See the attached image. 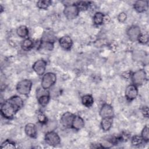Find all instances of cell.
I'll list each match as a JSON object with an SVG mask.
<instances>
[{
	"instance_id": "cell-1",
	"label": "cell",
	"mask_w": 149,
	"mask_h": 149,
	"mask_svg": "<svg viewBox=\"0 0 149 149\" xmlns=\"http://www.w3.org/2000/svg\"><path fill=\"white\" fill-rule=\"evenodd\" d=\"M23 105L22 98L18 95H13L1 104V113L6 119H10Z\"/></svg>"
},
{
	"instance_id": "cell-2",
	"label": "cell",
	"mask_w": 149,
	"mask_h": 149,
	"mask_svg": "<svg viewBox=\"0 0 149 149\" xmlns=\"http://www.w3.org/2000/svg\"><path fill=\"white\" fill-rule=\"evenodd\" d=\"M32 81L29 79H23L19 81L16 85V90L21 95H28L31 90Z\"/></svg>"
},
{
	"instance_id": "cell-3",
	"label": "cell",
	"mask_w": 149,
	"mask_h": 149,
	"mask_svg": "<svg viewBox=\"0 0 149 149\" xmlns=\"http://www.w3.org/2000/svg\"><path fill=\"white\" fill-rule=\"evenodd\" d=\"M56 81V76L54 73L47 72L44 73L41 80V87L44 90L51 88Z\"/></svg>"
},
{
	"instance_id": "cell-4",
	"label": "cell",
	"mask_w": 149,
	"mask_h": 149,
	"mask_svg": "<svg viewBox=\"0 0 149 149\" xmlns=\"http://www.w3.org/2000/svg\"><path fill=\"white\" fill-rule=\"evenodd\" d=\"M80 10L76 4L66 5L63 9V14L69 20H72L77 17L79 14Z\"/></svg>"
},
{
	"instance_id": "cell-5",
	"label": "cell",
	"mask_w": 149,
	"mask_h": 149,
	"mask_svg": "<svg viewBox=\"0 0 149 149\" xmlns=\"http://www.w3.org/2000/svg\"><path fill=\"white\" fill-rule=\"evenodd\" d=\"M131 78L133 84L135 86L142 85L147 79L146 72L144 69H139L132 73Z\"/></svg>"
},
{
	"instance_id": "cell-6",
	"label": "cell",
	"mask_w": 149,
	"mask_h": 149,
	"mask_svg": "<svg viewBox=\"0 0 149 149\" xmlns=\"http://www.w3.org/2000/svg\"><path fill=\"white\" fill-rule=\"evenodd\" d=\"M44 140L47 144L51 146H56L61 143V139L58 134L53 130L48 131L46 133Z\"/></svg>"
},
{
	"instance_id": "cell-7",
	"label": "cell",
	"mask_w": 149,
	"mask_h": 149,
	"mask_svg": "<svg viewBox=\"0 0 149 149\" xmlns=\"http://www.w3.org/2000/svg\"><path fill=\"white\" fill-rule=\"evenodd\" d=\"M47 67V62L44 59H39L36 61L32 66L33 70L38 76L44 74Z\"/></svg>"
},
{
	"instance_id": "cell-8",
	"label": "cell",
	"mask_w": 149,
	"mask_h": 149,
	"mask_svg": "<svg viewBox=\"0 0 149 149\" xmlns=\"http://www.w3.org/2000/svg\"><path fill=\"white\" fill-rule=\"evenodd\" d=\"M125 97L128 101H132L138 95V89L136 86L133 84L128 85L125 92Z\"/></svg>"
},
{
	"instance_id": "cell-9",
	"label": "cell",
	"mask_w": 149,
	"mask_h": 149,
	"mask_svg": "<svg viewBox=\"0 0 149 149\" xmlns=\"http://www.w3.org/2000/svg\"><path fill=\"white\" fill-rule=\"evenodd\" d=\"M100 115L102 118H113L114 116V111L113 107L109 104H104L100 109Z\"/></svg>"
},
{
	"instance_id": "cell-10",
	"label": "cell",
	"mask_w": 149,
	"mask_h": 149,
	"mask_svg": "<svg viewBox=\"0 0 149 149\" xmlns=\"http://www.w3.org/2000/svg\"><path fill=\"white\" fill-rule=\"evenodd\" d=\"M141 33L140 29L137 26H132L127 30V35L132 41H137L138 37Z\"/></svg>"
},
{
	"instance_id": "cell-11",
	"label": "cell",
	"mask_w": 149,
	"mask_h": 149,
	"mask_svg": "<svg viewBox=\"0 0 149 149\" xmlns=\"http://www.w3.org/2000/svg\"><path fill=\"white\" fill-rule=\"evenodd\" d=\"M74 116L75 115L70 112H65L61 118V122L62 125L65 127H72Z\"/></svg>"
},
{
	"instance_id": "cell-12",
	"label": "cell",
	"mask_w": 149,
	"mask_h": 149,
	"mask_svg": "<svg viewBox=\"0 0 149 149\" xmlns=\"http://www.w3.org/2000/svg\"><path fill=\"white\" fill-rule=\"evenodd\" d=\"M59 44L63 49L69 50L73 45V41L70 36H64L59 38Z\"/></svg>"
},
{
	"instance_id": "cell-13",
	"label": "cell",
	"mask_w": 149,
	"mask_h": 149,
	"mask_svg": "<svg viewBox=\"0 0 149 149\" xmlns=\"http://www.w3.org/2000/svg\"><path fill=\"white\" fill-rule=\"evenodd\" d=\"M148 2L147 1H137L133 5L134 9L138 13H143L148 9Z\"/></svg>"
},
{
	"instance_id": "cell-14",
	"label": "cell",
	"mask_w": 149,
	"mask_h": 149,
	"mask_svg": "<svg viewBox=\"0 0 149 149\" xmlns=\"http://www.w3.org/2000/svg\"><path fill=\"white\" fill-rule=\"evenodd\" d=\"M147 58L146 52L143 50H135L132 53V58L136 62H144Z\"/></svg>"
},
{
	"instance_id": "cell-15",
	"label": "cell",
	"mask_w": 149,
	"mask_h": 149,
	"mask_svg": "<svg viewBox=\"0 0 149 149\" xmlns=\"http://www.w3.org/2000/svg\"><path fill=\"white\" fill-rule=\"evenodd\" d=\"M24 132L27 136L31 138H35L37 133L36 126L32 123H27L25 126Z\"/></svg>"
},
{
	"instance_id": "cell-16",
	"label": "cell",
	"mask_w": 149,
	"mask_h": 149,
	"mask_svg": "<svg viewBox=\"0 0 149 149\" xmlns=\"http://www.w3.org/2000/svg\"><path fill=\"white\" fill-rule=\"evenodd\" d=\"M84 126V121L83 119L80 116H74L72 127L76 130H79L81 129Z\"/></svg>"
},
{
	"instance_id": "cell-17",
	"label": "cell",
	"mask_w": 149,
	"mask_h": 149,
	"mask_svg": "<svg viewBox=\"0 0 149 149\" xmlns=\"http://www.w3.org/2000/svg\"><path fill=\"white\" fill-rule=\"evenodd\" d=\"M113 123V118H102L101 122V127L102 130L107 132L111 128Z\"/></svg>"
},
{
	"instance_id": "cell-18",
	"label": "cell",
	"mask_w": 149,
	"mask_h": 149,
	"mask_svg": "<svg viewBox=\"0 0 149 149\" xmlns=\"http://www.w3.org/2000/svg\"><path fill=\"white\" fill-rule=\"evenodd\" d=\"M48 93V92L45 91V92L42 94L37 95L38 102L39 104L42 107H45L49 101L50 96Z\"/></svg>"
},
{
	"instance_id": "cell-19",
	"label": "cell",
	"mask_w": 149,
	"mask_h": 149,
	"mask_svg": "<svg viewBox=\"0 0 149 149\" xmlns=\"http://www.w3.org/2000/svg\"><path fill=\"white\" fill-rule=\"evenodd\" d=\"M39 48L45 51H52L54 49V42L48 41H41L39 44Z\"/></svg>"
},
{
	"instance_id": "cell-20",
	"label": "cell",
	"mask_w": 149,
	"mask_h": 149,
	"mask_svg": "<svg viewBox=\"0 0 149 149\" xmlns=\"http://www.w3.org/2000/svg\"><path fill=\"white\" fill-rule=\"evenodd\" d=\"M81 103L84 106L87 108L90 107L93 105L94 103L93 97L90 94L84 95L81 97Z\"/></svg>"
},
{
	"instance_id": "cell-21",
	"label": "cell",
	"mask_w": 149,
	"mask_h": 149,
	"mask_svg": "<svg viewBox=\"0 0 149 149\" xmlns=\"http://www.w3.org/2000/svg\"><path fill=\"white\" fill-rule=\"evenodd\" d=\"M104 15L100 12H97L95 13L93 16V22L94 24L96 26H100L104 23Z\"/></svg>"
},
{
	"instance_id": "cell-22",
	"label": "cell",
	"mask_w": 149,
	"mask_h": 149,
	"mask_svg": "<svg viewBox=\"0 0 149 149\" xmlns=\"http://www.w3.org/2000/svg\"><path fill=\"white\" fill-rule=\"evenodd\" d=\"M29 29L28 28L22 25L17 27L16 29V33L17 36L21 38H25L29 35Z\"/></svg>"
},
{
	"instance_id": "cell-23",
	"label": "cell",
	"mask_w": 149,
	"mask_h": 149,
	"mask_svg": "<svg viewBox=\"0 0 149 149\" xmlns=\"http://www.w3.org/2000/svg\"><path fill=\"white\" fill-rule=\"evenodd\" d=\"M34 46V42L30 38H26L22 42V48L24 51H29Z\"/></svg>"
},
{
	"instance_id": "cell-24",
	"label": "cell",
	"mask_w": 149,
	"mask_h": 149,
	"mask_svg": "<svg viewBox=\"0 0 149 149\" xmlns=\"http://www.w3.org/2000/svg\"><path fill=\"white\" fill-rule=\"evenodd\" d=\"M52 4L50 0H40L37 1V6L40 9H47Z\"/></svg>"
},
{
	"instance_id": "cell-25",
	"label": "cell",
	"mask_w": 149,
	"mask_h": 149,
	"mask_svg": "<svg viewBox=\"0 0 149 149\" xmlns=\"http://www.w3.org/2000/svg\"><path fill=\"white\" fill-rule=\"evenodd\" d=\"M143 141H143V139L141 138V137L140 136H138V135H135V136H133L131 139L132 144L135 147L140 146L141 144H143Z\"/></svg>"
},
{
	"instance_id": "cell-26",
	"label": "cell",
	"mask_w": 149,
	"mask_h": 149,
	"mask_svg": "<svg viewBox=\"0 0 149 149\" xmlns=\"http://www.w3.org/2000/svg\"><path fill=\"white\" fill-rule=\"evenodd\" d=\"M0 147L1 148L9 149V148H14L16 147V146H15V143L13 141H11L10 140L7 139L1 144Z\"/></svg>"
},
{
	"instance_id": "cell-27",
	"label": "cell",
	"mask_w": 149,
	"mask_h": 149,
	"mask_svg": "<svg viewBox=\"0 0 149 149\" xmlns=\"http://www.w3.org/2000/svg\"><path fill=\"white\" fill-rule=\"evenodd\" d=\"M141 137L143 139V141L147 143L149 140V129L148 126H145L142 131H141Z\"/></svg>"
},
{
	"instance_id": "cell-28",
	"label": "cell",
	"mask_w": 149,
	"mask_h": 149,
	"mask_svg": "<svg viewBox=\"0 0 149 149\" xmlns=\"http://www.w3.org/2000/svg\"><path fill=\"white\" fill-rule=\"evenodd\" d=\"M137 41L142 44H146L148 42V34L147 33H141Z\"/></svg>"
},
{
	"instance_id": "cell-29",
	"label": "cell",
	"mask_w": 149,
	"mask_h": 149,
	"mask_svg": "<svg viewBox=\"0 0 149 149\" xmlns=\"http://www.w3.org/2000/svg\"><path fill=\"white\" fill-rule=\"evenodd\" d=\"M89 3L88 2H86V1H80L76 3L77 6H78L79 10H86L88 9L89 6Z\"/></svg>"
},
{
	"instance_id": "cell-30",
	"label": "cell",
	"mask_w": 149,
	"mask_h": 149,
	"mask_svg": "<svg viewBox=\"0 0 149 149\" xmlns=\"http://www.w3.org/2000/svg\"><path fill=\"white\" fill-rule=\"evenodd\" d=\"M41 40L54 42V36L51 34V33H45L43 35Z\"/></svg>"
},
{
	"instance_id": "cell-31",
	"label": "cell",
	"mask_w": 149,
	"mask_h": 149,
	"mask_svg": "<svg viewBox=\"0 0 149 149\" xmlns=\"http://www.w3.org/2000/svg\"><path fill=\"white\" fill-rule=\"evenodd\" d=\"M37 119L38 122L41 124H45L47 123V118L43 113H39L37 115Z\"/></svg>"
},
{
	"instance_id": "cell-32",
	"label": "cell",
	"mask_w": 149,
	"mask_h": 149,
	"mask_svg": "<svg viewBox=\"0 0 149 149\" xmlns=\"http://www.w3.org/2000/svg\"><path fill=\"white\" fill-rule=\"evenodd\" d=\"M127 19V15L125 12H120L118 16V20L120 23H123Z\"/></svg>"
},
{
	"instance_id": "cell-33",
	"label": "cell",
	"mask_w": 149,
	"mask_h": 149,
	"mask_svg": "<svg viewBox=\"0 0 149 149\" xmlns=\"http://www.w3.org/2000/svg\"><path fill=\"white\" fill-rule=\"evenodd\" d=\"M142 113H143V115L144 116V117L148 118V108L147 106L143 107V108L142 109Z\"/></svg>"
}]
</instances>
